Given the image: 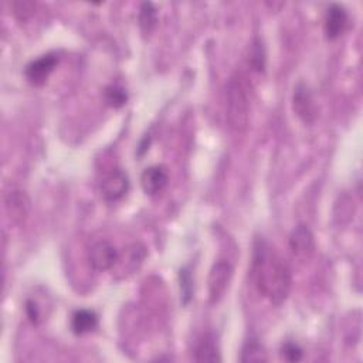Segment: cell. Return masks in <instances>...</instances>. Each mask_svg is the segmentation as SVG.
Returning a JSON list of instances; mask_svg holds the SVG:
<instances>
[{
    "mask_svg": "<svg viewBox=\"0 0 363 363\" xmlns=\"http://www.w3.org/2000/svg\"><path fill=\"white\" fill-rule=\"evenodd\" d=\"M251 279L259 295L275 306L282 305L289 296L291 268L264 240H257L254 245Z\"/></svg>",
    "mask_w": 363,
    "mask_h": 363,
    "instance_id": "6da1fadb",
    "label": "cell"
},
{
    "mask_svg": "<svg viewBox=\"0 0 363 363\" xmlns=\"http://www.w3.org/2000/svg\"><path fill=\"white\" fill-rule=\"evenodd\" d=\"M225 115L230 128L242 133L250 121V102L247 96V89L240 77H233L228 81L225 89Z\"/></svg>",
    "mask_w": 363,
    "mask_h": 363,
    "instance_id": "7a4b0ae2",
    "label": "cell"
},
{
    "mask_svg": "<svg viewBox=\"0 0 363 363\" xmlns=\"http://www.w3.org/2000/svg\"><path fill=\"white\" fill-rule=\"evenodd\" d=\"M233 278V267L228 261L220 259L213 264L207 286H208V301L210 303H217L224 296L225 291L228 289V285Z\"/></svg>",
    "mask_w": 363,
    "mask_h": 363,
    "instance_id": "3957f363",
    "label": "cell"
},
{
    "mask_svg": "<svg viewBox=\"0 0 363 363\" xmlns=\"http://www.w3.org/2000/svg\"><path fill=\"white\" fill-rule=\"evenodd\" d=\"M288 244L292 257L299 262L309 261L316 248L313 233L305 224H299L292 230V233L289 234Z\"/></svg>",
    "mask_w": 363,
    "mask_h": 363,
    "instance_id": "277c9868",
    "label": "cell"
},
{
    "mask_svg": "<svg viewBox=\"0 0 363 363\" xmlns=\"http://www.w3.org/2000/svg\"><path fill=\"white\" fill-rule=\"evenodd\" d=\"M145 258L146 248L139 242L130 244L126 248H123L122 252H119L112 271H115V275L118 278H126L140 268Z\"/></svg>",
    "mask_w": 363,
    "mask_h": 363,
    "instance_id": "5b68a950",
    "label": "cell"
},
{
    "mask_svg": "<svg viewBox=\"0 0 363 363\" xmlns=\"http://www.w3.org/2000/svg\"><path fill=\"white\" fill-rule=\"evenodd\" d=\"M118 255L119 251L113 244L106 240H101L92 244V247L89 248L88 261L95 271H108L113 268Z\"/></svg>",
    "mask_w": 363,
    "mask_h": 363,
    "instance_id": "8992f818",
    "label": "cell"
},
{
    "mask_svg": "<svg viewBox=\"0 0 363 363\" xmlns=\"http://www.w3.org/2000/svg\"><path fill=\"white\" fill-rule=\"evenodd\" d=\"M4 208L7 217L16 223L23 224L30 214L31 200L23 190H11L4 197Z\"/></svg>",
    "mask_w": 363,
    "mask_h": 363,
    "instance_id": "52a82bcc",
    "label": "cell"
},
{
    "mask_svg": "<svg viewBox=\"0 0 363 363\" xmlns=\"http://www.w3.org/2000/svg\"><path fill=\"white\" fill-rule=\"evenodd\" d=\"M57 64H58V57L55 54H45L38 57L37 60H33L26 67V77L28 82L34 86L44 85Z\"/></svg>",
    "mask_w": 363,
    "mask_h": 363,
    "instance_id": "ba28073f",
    "label": "cell"
},
{
    "mask_svg": "<svg viewBox=\"0 0 363 363\" xmlns=\"http://www.w3.org/2000/svg\"><path fill=\"white\" fill-rule=\"evenodd\" d=\"M129 190V179L125 172L115 169L109 172L101 183V191L106 201L121 200Z\"/></svg>",
    "mask_w": 363,
    "mask_h": 363,
    "instance_id": "9c48e42d",
    "label": "cell"
},
{
    "mask_svg": "<svg viewBox=\"0 0 363 363\" xmlns=\"http://www.w3.org/2000/svg\"><path fill=\"white\" fill-rule=\"evenodd\" d=\"M292 106L298 118L305 123H312L316 118V106L311 92L303 85H298L292 95Z\"/></svg>",
    "mask_w": 363,
    "mask_h": 363,
    "instance_id": "30bf717a",
    "label": "cell"
},
{
    "mask_svg": "<svg viewBox=\"0 0 363 363\" xmlns=\"http://www.w3.org/2000/svg\"><path fill=\"white\" fill-rule=\"evenodd\" d=\"M347 26V11L340 4H332L325 14V35L328 40L337 38Z\"/></svg>",
    "mask_w": 363,
    "mask_h": 363,
    "instance_id": "8fae6325",
    "label": "cell"
},
{
    "mask_svg": "<svg viewBox=\"0 0 363 363\" xmlns=\"http://www.w3.org/2000/svg\"><path fill=\"white\" fill-rule=\"evenodd\" d=\"M169 174L164 166H150L146 167L140 176V184L146 194L155 196L159 194L167 184Z\"/></svg>",
    "mask_w": 363,
    "mask_h": 363,
    "instance_id": "7c38bea8",
    "label": "cell"
},
{
    "mask_svg": "<svg viewBox=\"0 0 363 363\" xmlns=\"http://www.w3.org/2000/svg\"><path fill=\"white\" fill-rule=\"evenodd\" d=\"M194 360L197 362H220V350L217 339L213 333H206L200 337L194 347Z\"/></svg>",
    "mask_w": 363,
    "mask_h": 363,
    "instance_id": "4fadbf2b",
    "label": "cell"
},
{
    "mask_svg": "<svg viewBox=\"0 0 363 363\" xmlns=\"http://www.w3.org/2000/svg\"><path fill=\"white\" fill-rule=\"evenodd\" d=\"M98 326V316L94 311L78 309L71 319V328L75 335H85L94 332Z\"/></svg>",
    "mask_w": 363,
    "mask_h": 363,
    "instance_id": "5bb4252c",
    "label": "cell"
},
{
    "mask_svg": "<svg viewBox=\"0 0 363 363\" xmlns=\"http://www.w3.org/2000/svg\"><path fill=\"white\" fill-rule=\"evenodd\" d=\"M240 360L242 363H262L268 360V354L261 343L257 340H248L241 350Z\"/></svg>",
    "mask_w": 363,
    "mask_h": 363,
    "instance_id": "9a60e30c",
    "label": "cell"
},
{
    "mask_svg": "<svg viewBox=\"0 0 363 363\" xmlns=\"http://www.w3.org/2000/svg\"><path fill=\"white\" fill-rule=\"evenodd\" d=\"M265 61H267V52H265L264 43L259 38H254L250 47L248 65L257 72H264Z\"/></svg>",
    "mask_w": 363,
    "mask_h": 363,
    "instance_id": "2e32d148",
    "label": "cell"
},
{
    "mask_svg": "<svg viewBox=\"0 0 363 363\" xmlns=\"http://www.w3.org/2000/svg\"><path fill=\"white\" fill-rule=\"evenodd\" d=\"M156 20H157V13L155 6L149 1L142 3L139 9V24L143 33H150L156 24Z\"/></svg>",
    "mask_w": 363,
    "mask_h": 363,
    "instance_id": "e0dca14e",
    "label": "cell"
},
{
    "mask_svg": "<svg viewBox=\"0 0 363 363\" xmlns=\"http://www.w3.org/2000/svg\"><path fill=\"white\" fill-rule=\"evenodd\" d=\"M104 98H105V102L112 106V108H121L126 104L128 101V94L126 91L119 86V85H109L105 88L104 91Z\"/></svg>",
    "mask_w": 363,
    "mask_h": 363,
    "instance_id": "ac0fdd59",
    "label": "cell"
},
{
    "mask_svg": "<svg viewBox=\"0 0 363 363\" xmlns=\"http://www.w3.org/2000/svg\"><path fill=\"white\" fill-rule=\"evenodd\" d=\"M180 291H182V299H183V303H189V301L191 299V291H193V286H191V277H190V272L183 268L180 269Z\"/></svg>",
    "mask_w": 363,
    "mask_h": 363,
    "instance_id": "d6986e66",
    "label": "cell"
},
{
    "mask_svg": "<svg viewBox=\"0 0 363 363\" xmlns=\"http://www.w3.org/2000/svg\"><path fill=\"white\" fill-rule=\"evenodd\" d=\"M281 354L288 362H299L302 359V356H303V352H302V349L296 343L286 342L282 346V349H281Z\"/></svg>",
    "mask_w": 363,
    "mask_h": 363,
    "instance_id": "ffe728a7",
    "label": "cell"
},
{
    "mask_svg": "<svg viewBox=\"0 0 363 363\" xmlns=\"http://www.w3.org/2000/svg\"><path fill=\"white\" fill-rule=\"evenodd\" d=\"M34 9H35V4L33 1H16V3H13L14 14L20 20L28 18L34 13Z\"/></svg>",
    "mask_w": 363,
    "mask_h": 363,
    "instance_id": "44dd1931",
    "label": "cell"
},
{
    "mask_svg": "<svg viewBox=\"0 0 363 363\" xmlns=\"http://www.w3.org/2000/svg\"><path fill=\"white\" fill-rule=\"evenodd\" d=\"M26 313H27V318L31 320L33 325H38L40 323V309L37 306V303L31 299H28L26 302Z\"/></svg>",
    "mask_w": 363,
    "mask_h": 363,
    "instance_id": "7402d4cb",
    "label": "cell"
}]
</instances>
